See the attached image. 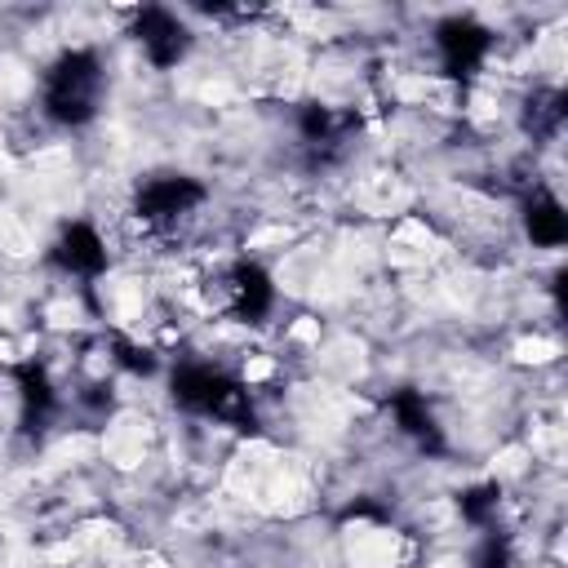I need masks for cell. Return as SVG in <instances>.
<instances>
[{
    "label": "cell",
    "instance_id": "6da1fadb",
    "mask_svg": "<svg viewBox=\"0 0 568 568\" xmlns=\"http://www.w3.org/2000/svg\"><path fill=\"white\" fill-rule=\"evenodd\" d=\"M98 89H102V71H98V58L89 49H75V53H62L49 71V84H44V111L49 120L58 124H89L93 111H98Z\"/></svg>",
    "mask_w": 568,
    "mask_h": 568
},
{
    "label": "cell",
    "instance_id": "7a4b0ae2",
    "mask_svg": "<svg viewBox=\"0 0 568 568\" xmlns=\"http://www.w3.org/2000/svg\"><path fill=\"white\" fill-rule=\"evenodd\" d=\"M173 404H182L186 413H209V417H222L240 430L253 426V404H248V390L204 364H182L173 373Z\"/></svg>",
    "mask_w": 568,
    "mask_h": 568
},
{
    "label": "cell",
    "instance_id": "3957f363",
    "mask_svg": "<svg viewBox=\"0 0 568 568\" xmlns=\"http://www.w3.org/2000/svg\"><path fill=\"white\" fill-rule=\"evenodd\" d=\"M435 44H439V58H444L448 75H470L488 53V31L470 18H448V22H439Z\"/></svg>",
    "mask_w": 568,
    "mask_h": 568
},
{
    "label": "cell",
    "instance_id": "277c9868",
    "mask_svg": "<svg viewBox=\"0 0 568 568\" xmlns=\"http://www.w3.org/2000/svg\"><path fill=\"white\" fill-rule=\"evenodd\" d=\"M204 200V186L195 178H182V173H164V178H151L142 182L138 191V213L146 222H164V217H178L186 209H195Z\"/></svg>",
    "mask_w": 568,
    "mask_h": 568
},
{
    "label": "cell",
    "instance_id": "5b68a950",
    "mask_svg": "<svg viewBox=\"0 0 568 568\" xmlns=\"http://www.w3.org/2000/svg\"><path fill=\"white\" fill-rule=\"evenodd\" d=\"M133 36L142 40V49H146V58L155 67H173L186 53V44H191L186 27L169 9H142L138 22H133Z\"/></svg>",
    "mask_w": 568,
    "mask_h": 568
},
{
    "label": "cell",
    "instance_id": "8992f818",
    "mask_svg": "<svg viewBox=\"0 0 568 568\" xmlns=\"http://www.w3.org/2000/svg\"><path fill=\"white\" fill-rule=\"evenodd\" d=\"M53 262L71 275H98L106 266V248L93 226H67L62 240L53 244Z\"/></svg>",
    "mask_w": 568,
    "mask_h": 568
},
{
    "label": "cell",
    "instance_id": "52a82bcc",
    "mask_svg": "<svg viewBox=\"0 0 568 568\" xmlns=\"http://www.w3.org/2000/svg\"><path fill=\"white\" fill-rule=\"evenodd\" d=\"M271 297H275V288H271V280H266L262 266L240 262V266L231 271V302H235V311H240L244 320H262V315L271 311Z\"/></svg>",
    "mask_w": 568,
    "mask_h": 568
},
{
    "label": "cell",
    "instance_id": "ba28073f",
    "mask_svg": "<svg viewBox=\"0 0 568 568\" xmlns=\"http://www.w3.org/2000/svg\"><path fill=\"white\" fill-rule=\"evenodd\" d=\"M390 413L399 417V426H404L422 448H430V453L444 448V439H439V430H435V417H430V408H426V399H422L417 390H399V395L390 399Z\"/></svg>",
    "mask_w": 568,
    "mask_h": 568
},
{
    "label": "cell",
    "instance_id": "9c48e42d",
    "mask_svg": "<svg viewBox=\"0 0 568 568\" xmlns=\"http://www.w3.org/2000/svg\"><path fill=\"white\" fill-rule=\"evenodd\" d=\"M18 390H22V408H27V422H44L49 413H53V404H58V395H53V386H49V373L40 368V364H18Z\"/></svg>",
    "mask_w": 568,
    "mask_h": 568
},
{
    "label": "cell",
    "instance_id": "30bf717a",
    "mask_svg": "<svg viewBox=\"0 0 568 568\" xmlns=\"http://www.w3.org/2000/svg\"><path fill=\"white\" fill-rule=\"evenodd\" d=\"M524 222H528V235H532L537 244H546V248H555V244L568 240V217H564V209H559L550 195H537V200L528 204Z\"/></svg>",
    "mask_w": 568,
    "mask_h": 568
},
{
    "label": "cell",
    "instance_id": "8fae6325",
    "mask_svg": "<svg viewBox=\"0 0 568 568\" xmlns=\"http://www.w3.org/2000/svg\"><path fill=\"white\" fill-rule=\"evenodd\" d=\"M559 120H564V93H555V89H546V93H537V98H528V111H524V124L532 129V133H555L559 129Z\"/></svg>",
    "mask_w": 568,
    "mask_h": 568
},
{
    "label": "cell",
    "instance_id": "7c38bea8",
    "mask_svg": "<svg viewBox=\"0 0 568 568\" xmlns=\"http://www.w3.org/2000/svg\"><path fill=\"white\" fill-rule=\"evenodd\" d=\"M351 120H337L328 106H320V102H311L306 111H302V133L311 138V142H333L342 129H346Z\"/></svg>",
    "mask_w": 568,
    "mask_h": 568
},
{
    "label": "cell",
    "instance_id": "4fadbf2b",
    "mask_svg": "<svg viewBox=\"0 0 568 568\" xmlns=\"http://www.w3.org/2000/svg\"><path fill=\"white\" fill-rule=\"evenodd\" d=\"M497 484H484V488H470L466 497H462V515L470 519V524H484L493 510H497Z\"/></svg>",
    "mask_w": 568,
    "mask_h": 568
},
{
    "label": "cell",
    "instance_id": "5bb4252c",
    "mask_svg": "<svg viewBox=\"0 0 568 568\" xmlns=\"http://www.w3.org/2000/svg\"><path fill=\"white\" fill-rule=\"evenodd\" d=\"M475 568H515L510 541H506V537H488V541L475 550Z\"/></svg>",
    "mask_w": 568,
    "mask_h": 568
},
{
    "label": "cell",
    "instance_id": "9a60e30c",
    "mask_svg": "<svg viewBox=\"0 0 568 568\" xmlns=\"http://www.w3.org/2000/svg\"><path fill=\"white\" fill-rule=\"evenodd\" d=\"M115 351H120V364H124V368H133V373H151V368H155V359H151L146 351L129 346V342H115Z\"/></svg>",
    "mask_w": 568,
    "mask_h": 568
}]
</instances>
